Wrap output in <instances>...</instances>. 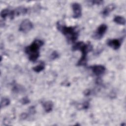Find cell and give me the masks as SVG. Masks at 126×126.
<instances>
[{
  "mask_svg": "<svg viewBox=\"0 0 126 126\" xmlns=\"http://www.w3.org/2000/svg\"><path fill=\"white\" fill-rule=\"evenodd\" d=\"M93 50V46L90 43H85L83 41L75 43L72 46V50H79L82 53L81 57L78 62L77 65L86 66L87 63V55Z\"/></svg>",
  "mask_w": 126,
  "mask_h": 126,
  "instance_id": "6da1fadb",
  "label": "cell"
},
{
  "mask_svg": "<svg viewBox=\"0 0 126 126\" xmlns=\"http://www.w3.org/2000/svg\"><path fill=\"white\" fill-rule=\"evenodd\" d=\"M56 27L57 30L64 35L68 42H74L78 39L79 31L76 27H67L60 22L57 23Z\"/></svg>",
  "mask_w": 126,
  "mask_h": 126,
  "instance_id": "7a4b0ae2",
  "label": "cell"
},
{
  "mask_svg": "<svg viewBox=\"0 0 126 126\" xmlns=\"http://www.w3.org/2000/svg\"><path fill=\"white\" fill-rule=\"evenodd\" d=\"M44 44V42L40 39H35L30 45L26 47L25 52L28 56L29 60L35 62L39 57V50Z\"/></svg>",
  "mask_w": 126,
  "mask_h": 126,
  "instance_id": "3957f363",
  "label": "cell"
},
{
  "mask_svg": "<svg viewBox=\"0 0 126 126\" xmlns=\"http://www.w3.org/2000/svg\"><path fill=\"white\" fill-rule=\"evenodd\" d=\"M107 30V26L104 24L100 25L96 30L92 37L95 39H101L104 34L106 33Z\"/></svg>",
  "mask_w": 126,
  "mask_h": 126,
  "instance_id": "277c9868",
  "label": "cell"
},
{
  "mask_svg": "<svg viewBox=\"0 0 126 126\" xmlns=\"http://www.w3.org/2000/svg\"><path fill=\"white\" fill-rule=\"evenodd\" d=\"M33 28L32 23L29 19L24 20L20 24L19 30L23 32H27L30 31Z\"/></svg>",
  "mask_w": 126,
  "mask_h": 126,
  "instance_id": "5b68a950",
  "label": "cell"
},
{
  "mask_svg": "<svg viewBox=\"0 0 126 126\" xmlns=\"http://www.w3.org/2000/svg\"><path fill=\"white\" fill-rule=\"evenodd\" d=\"M90 68L92 70L93 73L96 76H99L104 73L106 68L102 65H94L90 66Z\"/></svg>",
  "mask_w": 126,
  "mask_h": 126,
  "instance_id": "8992f818",
  "label": "cell"
},
{
  "mask_svg": "<svg viewBox=\"0 0 126 126\" xmlns=\"http://www.w3.org/2000/svg\"><path fill=\"white\" fill-rule=\"evenodd\" d=\"M73 10V17L75 19L80 18L82 15V7L78 2H74L72 4Z\"/></svg>",
  "mask_w": 126,
  "mask_h": 126,
  "instance_id": "52a82bcc",
  "label": "cell"
},
{
  "mask_svg": "<svg viewBox=\"0 0 126 126\" xmlns=\"http://www.w3.org/2000/svg\"><path fill=\"white\" fill-rule=\"evenodd\" d=\"M107 44L113 49L118 50L121 46L122 40L119 39H109L107 42Z\"/></svg>",
  "mask_w": 126,
  "mask_h": 126,
  "instance_id": "ba28073f",
  "label": "cell"
},
{
  "mask_svg": "<svg viewBox=\"0 0 126 126\" xmlns=\"http://www.w3.org/2000/svg\"><path fill=\"white\" fill-rule=\"evenodd\" d=\"M0 16L3 19L9 17L10 19H13L14 18L13 10H9L8 9H4L0 12Z\"/></svg>",
  "mask_w": 126,
  "mask_h": 126,
  "instance_id": "9c48e42d",
  "label": "cell"
},
{
  "mask_svg": "<svg viewBox=\"0 0 126 126\" xmlns=\"http://www.w3.org/2000/svg\"><path fill=\"white\" fill-rule=\"evenodd\" d=\"M42 105L43 107L44 108V109L45 111L47 113H49L53 110L54 104L52 101L48 100V101H45L42 103Z\"/></svg>",
  "mask_w": 126,
  "mask_h": 126,
  "instance_id": "30bf717a",
  "label": "cell"
},
{
  "mask_svg": "<svg viewBox=\"0 0 126 126\" xmlns=\"http://www.w3.org/2000/svg\"><path fill=\"white\" fill-rule=\"evenodd\" d=\"M115 8V5L114 4H110L106 6L102 11V15L104 17L107 16L110 13L114 10Z\"/></svg>",
  "mask_w": 126,
  "mask_h": 126,
  "instance_id": "8fae6325",
  "label": "cell"
},
{
  "mask_svg": "<svg viewBox=\"0 0 126 126\" xmlns=\"http://www.w3.org/2000/svg\"><path fill=\"white\" fill-rule=\"evenodd\" d=\"M14 10V16H18L20 15H23L27 13L28 9L24 7H19Z\"/></svg>",
  "mask_w": 126,
  "mask_h": 126,
  "instance_id": "7c38bea8",
  "label": "cell"
},
{
  "mask_svg": "<svg viewBox=\"0 0 126 126\" xmlns=\"http://www.w3.org/2000/svg\"><path fill=\"white\" fill-rule=\"evenodd\" d=\"M113 21L117 24L121 25H125L126 24V20L124 17L121 16H116L114 17Z\"/></svg>",
  "mask_w": 126,
  "mask_h": 126,
  "instance_id": "4fadbf2b",
  "label": "cell"
},
{
  "mask_svg": "<svg viewBox=\"0 0 126 126\" xmlns=\"http://www.w3.org/2000/svg\"><path fill=\"white\" fill-rule=\"evenodd\" d=\"M45 68V63L43 62H40V63L32 68V70L36 72H39Z\"/></svg>",
  "mask_w": 126,
  "mask_h": 126,
  "instance_id": "5bb4252c",
  "label": "cell"
},
{
  "mask_svg": "<svg viewBox=\"0 0 126 126\" xmlns=\"http://www.w3.org/2000/svg\"><path fill=\"white\" fill-rule=\"evenodd\" d=\"M10 101L8 98L7 97H2L0 101V106L1 108H3L9 105Z\"/></svg>",
  "mask_w": 126,
  "mask_h": 126,
  "instance_id": "9a60e30c",
  "label": "cell"
},
{
  "mask_svg": "<svg viewBox=\"0 0 126 126\" xmlns=\"http://www.w3.org/2000/svg\"><path fill=\"white\" fill-rule=\"evenodd\" d=\"M59 57V54H58V53L57 51H54L51 54V55L50 56V58L52 60H55V59L58 58Z\"/></svg>",
  "mask_w": 126,
  "mask_h": 126,
  "instance_id": "2e32d148",
  "label": "cell"
},
{
  "mask_svg": "<svg viewBox=\"0 0 126 126\" xmlns=\"http://www.w3.org/2000/svg\"><path fill=\"white\" fill-rule=\"evenodd\" d=\"M89 2L93 5H100L103 3V1L102 0H92L89 1Z\"/></svg>",
  "mask_w": 126,
  "mask_h": 126,
  "instance_id": "e0dca14e",
  "label": "cell"
},
{
  "mask_svg": "<svg viewBox=\"0 0 126 126\" xmlns=\"http://www.w3.org/2000/svg\"><path fill=\"white\" fill-rule=\"evenodd\" d=\"M82 108L81 109H87L89 106V103L88 101H86L85 102H84L82 104Z\"/></svg>",
  "mask_w": 126,
  "mask_h": 126,
  "instance_id": "ac0fdd59",
  "label": "cell"
},
{
  "mask_svg": "<svg viewBox=\"0 0 126 126\" xmlns=\"http://www.w3.org/2000/svg\"><path fill=\"white\" fill-rule=\"evenodd\" d=\"M30 102V100L29 99H28V97H24L22 98V99L21 100V102L24 104H27L28 103H29Z\"/></svg>",
  "mask_w": 126,
  "mask_h": 126,
  "instance_id": "d6986e66",
  "label": "cell"
},
{
  "mask_svg": "<svg viewBox=\"0 0 126 126\" xmlns=\"http://www.w3.org/2000/svg\"><path fill=\"white\" fill-rule=\"evenodd\" d=\"M28 114L27 113H23L20 115L21 119L22 120L26 119L28 117Z\"/></svg>",
  "mask_w": 126,
  "mask_h": 126,
  "instance_id": "ffe728a7",
  "label": "cell"
},
{
  "mask_svg": "<svg viewBox=\"0 0 126 126\" xmlns=\"http://www.w3.org/2000/svg\"><path fill=\"white\" fill-rule=\"evenodd\" d=\"M91 91L90 90H89V89H87L84 92V95H86V96H88L89 95L91 94Z\"/></svg>",
  "mask_w": 126,
  "mask_h": 126,
  "instance_id": "44dd1931",
  "label": "cell"
}]
</instances>
